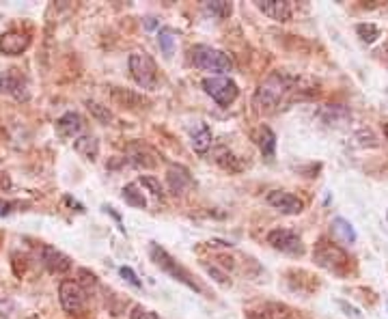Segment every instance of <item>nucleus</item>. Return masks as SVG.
Here are the masks:
<instances>
[{"mask_svg": "<svg viewBox=\"0 0 388 319\" xmlns=\"http://www.w3.org/2000/svg\"><path fill=\"white\" fill-rule=\"evenodd\" d=\"M138 186H143V188H147L154 196H162L164 194V190H162V186H160V182L156 180V177H149V175H145V177H140V182H138Z\"/></svg>", "mask_w": 388, "mask_h": 319, "instance_id": "27", "label": "nucleus"}, {"mask_svg": "<svg viewBox=\"0 0 388 319\" xmlns=\"http://www.w3.org/2000/svg\"><path fill=\"white\" fill-rule=\"evenodd\" d=\"M121 196H123V201H125L127 205H132V207H136V209H145V207H147V199H145L143 192H140L138 184H127V186L121 190Z\"/></svg>", "mask_w": 388, "mask_h": 319, "instance_id": "22", "label": "nucleus"}, {"mask_svg": "<svg viewBox=\"0 0 388 319\" xmlns=\"http://www.w3.org/2000/svg\"><path fill=\"white\" fill-rule=\"evenodd\" d=\"M125 158L136 168H156L158 166V154L143 143H130L125 147Z\"/></svg>", "mask_w": 388, "mask_h": 319, "instance_id": "11", "label": "nucleus"}, {"mask_svg": "<svg viewBox=\"0 0 388 319\" xmlns=\"http://www.w3.org/2000/svg\"><path fill=\"white\" fill-rule=\"evenodd\" d=\"M190 58H192L194 67L203 69V72H211L216 76H225V74L233 72V58L218 48L199 44L190 50Z\"/></svg>", "mask_w": 388, "mask_h": 319, "instance_id": "2", "label": "nucleus"}, {"mask_svg": "<svg viewBox=\"0 0 388 319\" xmlns=\"http://www.w3.org/2000/svg\"><path fill=\"white\" fill-rule=\"evenodd\" d=\"M11 203L9 201H0V216H5V214H9V211H11Z\"/></svg>", "mask_w": 388, "mask_h": 319, "instance_id": "34", "label": "nucleus"}, {"mask_svg": "<svg viewBox=\"0 0 388 319\" xmlns=\"http://www.w3.org/2000/svg\"><path fill=\"white\" fill-rule=\"evenodd\" d=\"M0 93L13 95L18 101H26L28 99V82L22 76L20 69L11 67L7 72L0 74Z\"/></svg>", "mask_w": 388, "mask_h": 319, "instance_id": "9", "label": "nucleus"}, {"mask_svg": "<svg viewBox=\"0 0 388 319\" xmlns=\"http://www.w3.org/2000/svg\"><path fill=\"white\" fill-rule=\"evenodd\" d=\"M58 300L65 313H80L87 304V292L76 280H63L58 285Z\"/></svg>", "mask_w": 388, "mask_h": 319, "instance_id": "8", "label": "nucleus"}, {"mask_svg": "<svg viewBox=\"0 0 388 319\" xmlns=\"http://www.w3.org/2000/svg\"><path fill=\"white\" fill-rule=\"evenodd\" d=\"M30 46V37L22 30H7L3 37H0V52L5 56H18Z\"/></svg>", "mask_w": 388, "mask_h": 319, "instance_id": "14", "label": "nucleus"}, {"mask_svg": "<svg viewBox=\"0 0 388 319\" xmlns=\"http://www.w3.org/2000/svg\"><path fill=\"white\" fill-rule=\"evenodd\" d=\"M268 244L274 248V251H280L292 257H300L304 253V244L300 239L298 233L289 231V229H274L268 233Z\"/></svg>", "mask_w": 388, "mask_h": 319, "instance_id": "7", "label": "nucleus"}, {"mask_svg": "<svg viewBox=\"0 0 388 319\" xmlns=\"http://www.w3.org/2000/svg\"><path fill=\"white\" fill-rule=\"evenodd\" d=\"M313 259H315V263L320 268H324V270H328V272H332L337 276H343L347 272V268H349L347 253L343 251L339 244H334V242H330L326 237H322L320 242L315 244Z\"/></svg>", "mask_w": 388, "mask_h": 319, "instance_id": "3", "label": "nucleus"}, {"mask_svg": "<svg viewBox=\"0 0 388 319\" xmlns=\"http://www.w3.org/2000/svg\"><path fill=\"white\" fill-rule=\"evenodd\" d=\"M268 203L278 209L280 214H285V216H296V214H302V209H304V201L298 199L296 194L292 192H285V190H272L268 194Z\"/></svg>", "mask_w": 388, "mask_h": 319, "instance_id": "10", "label": "nucleus"}, {"mask_svg": "<svg viewBox=\"0 0 388 319\" xmlns=\"http://www.w3.org/2000/svg\"><path fill=\"white\" fill-rule=\"evenodd\" d=\"M166 186L173 194H184L192 186V175L184 164H170L166 170Z\"/></svg>", "mask_w": 388, "mask_h": 319, "instance_id": "12", "label": "nucleus"}, {"mask_svg": "<svg viewBox=\"0 0 388 319\" xmlns=\"http://www.w3.org/2000/svg\"><path fill=\"white\" fill-rule=\"evenodd\" d=\"M203 89L218 106H231L237 99V95H239L237 85L231 78H227V76H209V78H205L203 80Z\"/></svg>", "mask_w": 388, "mask_h": 319, "instance_id": "6", "label": "nucleus"}, {"mask_svg": "<svg viewBox=\"0 0 388 319\" xmlns=\"http://www.w3.org/2000/svg\"><path fill=\"white\" fill-rule=\"evenodd\" d=\"M257 145H259V151L263 154V158H274V154H276V134L268 125H261L257 130Z\"/></svg>", "mask_w": 388, "mask_h": 319, "instance_id": "20", "label": "nucleus"}, {"mask_svg": "<svg viewBox=\"0 0 388 319\" xmlns=\"http://www.w3.org/2000/svg\"><path fill=\"white\" fill-rule=\"evenodd\" d=\"M203 9H205L207 15L216 18V20H225V18H229L231 11H233L231 3H225V0H214V3H205Z\"/></svg>", "mask_w": 388, "mask_h": 319, "instance_id": "24", "label": "nucleus"}, {"mask_svg": "<svg viewBox=\"0 0 388 319\" xmlns=\"http://www.w3.org/2000/svg\"><path fill=\"white\" fill-rule=\"evenodd\" d=\"M74 149L76 154H80L85 160L89 162H95L97 156H99V143H97V138L91 136V134H82L74 140Z\"/></svg>", "mask_w": 388, "mask_h": 319, "instance_id": "17", "label": "nucleus"}, {"mask_svg": "<svg viewBox=\"0 0 388 319\" xmlns=\"http://www.w3.org/2000/svg\"><path fill=\"white\" fill-rule=\"evenodd\" d=\"M78 276H80V280H76L78 285L87 292L89 287H95L97 285V278H95V274L93 272H89V270H78Z\"/></svg>", "mask_w": 388, "mask_h": 319, "instance_id": "29", "label": "nucleus"}, {"mask_svg": "<svg viewBox=\"0 0 388 319\" xmlns=\"http://www.w3.org/2000/svg\"><path fill=\"white\" fill-rule=\"evenodd\" d=\"M296 91H298V80L296 78H292L287 74H280V72H274L261 82V87L255 95V104L259 106V111L270 113V111L278 108L280 104H285L292 97V93H296Z\"/></svg>", "mask_w": 388, "mask_h": 319, "instance_id": "1", "label": "nucleus"}, {"mask_svg": "<svg viewBox=\"0 0 388 319\" xmlns=\"http://www.w3.org/2000/svg\"><path fill=\"white\" fill-rule=\"evenodd\" d=\"M119 274H121V276H123V278H125V280L130 282V285H134V287H143V282L138 280V276L134 274V270H132V268L123 265V268L119 270Z\"/></svg>", "mask_w": 388, "mask_h": 319, "instance_id": "31", "label": "nucleus"}, {"mask_svg": "<svg viewBox=\"0 0 388 319\" xmlns=\"http://www.w3.org/2000/svg\"><path fill=\"white\" fill-rule=\"evenodd\" d=\"M190 143H192V149L196 154H207L209 147H211V140H214V136H211V130L205 125V123H196L192 127V134H190Z\"/></svg>", "mask_w": 388, "mask_h": 319, "instance_id": "18", "label": "nucleus"}, {"mask_svg": "<svg viewBox=\"0 0 388 319\" xmlns=\"http://www.w3.org/2000/svg\"><path fill=\"white\" fill-rule=\"evenodd\" d=\"M130 317H132V319H162L158 313H154V311H149V308H145V306H140V304H136V306L132 308Z\"/></svg>", "mask_w": 388, "mask_h": 319, "instance_id": "30", "label": "nucleus"}, {"mask_svg": "<svg viewBox=\"0 0 388 319\" xmlns=\"http://www.w3.org/2000/svg\"><path fill=\"white\" fill-rule=\"evenodd\" d=\"M85 119H82V115H78V113H65L58 121H56V132H58V136L61 138H78V136H82L85 134Z\"/></svg>", "mask_w": 388, "mask_h": 319, "instance_id": "15", "label": "nucleus"}, {"mask_svg": "<svg viewBox=\"0 0 388 319\" xmlns=\"http://www.w3.org/2000/svg\"><path fill=\"white\" fill-rule=\"evenodd\" d=\"M0 188H3V190L11 188V180L7 177V173H3V170H0Z\"/></svg>", "mask_w": 388, "mask_h": 319, "instance_id": "33", "label": "nucleus"}, {"mask_svg": "<svg viewBox=\"0 0 388 319\" xmlns=\"http://www.w3.org/2000/svg\"><path fill=\"white\" fill-rule=\"evenodd\" d=\"M384 136H386V140H388V123H384Z\"/></svg>", "mask_w": 388, "mask_h": 319, "instance_id": "35", "label": "nucleus"}, {"mask_svg": "<svg viewBox=\"0 0 388 319\" xmlns=\"http://www.w3.org/2000/svg\"><path fill=\"white\" fill-rule=\"evenodd\" d=\"M356 30H358V35L363 37V42H367V44H371V42H375V37H380V30L373 24H358Z\"/></svg>", "mask_w": 388, "mask_h": 319, "instance_id": "28", "label": "nucleus"}, {"mask_svg": "<svg viewBox=\"0 0 388 319\" xmlns=\"http://www.w3.org/2000/svg\"><path fill=\"white\" fill-rule=\"evenodd\" d=\"M39 255H42V263L46 265V270L52 274H65L72 270V259L54 246H44Z\"/></svg>", "mask_w": 388, "mask_h": 319, "instance_id": "13", "label": "nucleus"}, {"mask_svg": "<svg viewBox=\"0 0 388 319\" xmlns=\"http://www.w3.org/2000/svg\"><path fill=\"white\" fill-rule=\"evenodd\" d=\"M113 101L121 108H127V111H134V108H143V104H147L140 95L132 93V91H125V89H113Z\"/></svg>", "mask_w": 388, "mask_h": 319, "instance_id": "19", "label": "nucleus"}, {"mask_svg": "<svg viewBox=\"0 0 388 319\" xmlns=\"http://www.w3.org/2000/svg\"><path fill=\"white\" fill-rule=\"evenodd\" d=\"M216 162H218L223 168L231 170V173H237V170H242V164L237 162V158H235L231 151H227V149H223V151L216 156Z\"/></svg>", "mask_w": 388, "mask_h": 319, "instance_id": "26", "label": "nucleus"}, {"mask_svg": "<svg viewBox=\"0 0 388 319\" xmlns=\"http://www.w3.org/2000/svg\"><path fill=\"white\" fill-rule=\"evenodd\" d=\"M158 42H160V48H162L164 56H173V52H175V42H177V32H175L173 28H168V26H164V28H160V32H158Z\"/></svg>", "mask_w": 388, "mask_h": 319, "instance_id": "23", "label": "nucleus"}, {"mask_svg": "<svg viewBox=\"0 0 388 319\" xmlns=\"http://www.w3.org/2000/svg\"><path fill=\"white\" fill-rule=\"evenodd\" d=\"M87 108H89V113L99 121V123H113V113L108 111V106H101L99 101H93V99H89L87 101Z\"/></svg>", "mask_w": 388, "mask_h": 319, "instance_id": "25", "label": "nucleus"}, {"mask_svg": "<svg viewBox=\"0 0 388 319\" xmlns=\"http://www.w3.org/2000/svg\"><path fill=\"white\" fill-rule=\"evenodd\" d=\"M257 9L276 22H287L294 13V7L287 0H261V3H257Z\"/></svg>", "mask_w": 388, "mask_h": 319, "instance_id": "16", "label": "nucleus"}, {"mask_svg": "<svg viewBox=\"0 0 388 319\" xmlns=\"http://www.w3.org/2000/svg\"><path fill=\"white\" fill-rule=\"evenodd\" d=\"M130 74L134 82L143 89H156L158 87V65L156 61L145 52L130 54Z\"/></svg>", "mask_w": 388, "mask_h": 319, "instance_id": "5", "label": "nucleus"}, {"mask_svg": "<svg viewBox=\"0 0 388 319\" xmlns=\"http://www.w3.org/2000/svg\"><path fill=\"white\" fill-rule=\"evenodd\" d=\"M151 259L156 261V265H158L162 272H166V274H168V276H173L175 280L184 282L186 287H190V289H194V292H199V294L203 292L199 282L192 278V274H190L182 263L175 261V259L164 251V248H160L158 244H151Z\"/></svg>", "mask_w": 388, "mask_h": 319, "instance_id": "4", "label": "nucleus"}, {"mask_svg": "<svg viewBox=\"0 0 388 319\" xmlns=\"http://www.w3.org/2000/svg\"><path fill=\"white\" fill-rule=\"evenodd\" d=\"M205 270L211 274V276H214V280L216 282H220V285H229V280H227V274H223L218 268H214V265H205Z\"/></svg>", "mask_w": 388, "mask_h": 319, "instance_id": "32", "label": "nucleus"}, {"mask_svg": "<svg viewBox=\"0 0 388 319\" xmlns=\"http://www.w3.org/2000/svg\"><path fill=\"white\" fill-rule=\"evenodd\" d=\"M332 235L339 244H354L356 242V231L345 218H334L332 223Z\"/></svg>", "mask_w": 388, "mask_h": 319, "instance_id": "21", "label": "nucleus"}]
</instances>
